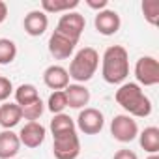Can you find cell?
<instances>
[{
  "instance_id": "cell-21",
  "label": "cell",
  "mask_w": 159,
  "mask_h": 159,
  "mask_svg": "<svg viewBox=\"0 0 159 159\" xmlns=\"http://www.w3.org/2000/svg\"><path fill=\"white\" fill-rule=\"evenodd\" d=\"M17 56V45L15 41L8 38H0V66H8Z\"/></svg>"
},
{
  "instance_id": "cell-4",
  "label": "cell",
  "mask_w": 159,
  "mask_h": 159,
  "mask_svg": "<svg viewBox=\"0 0 159 159\" xmlns=\"http://www.w3.org/2000/svg\"><path fill=\"white\" fill-rule=\"evenodd\" d=\"M52 153L56 159H77L81 153V140L77 131L52 137Z\"/></svg>"
},
{
  "instance_id": "cell-17",
  "label": "cell",
  "mask_w": 159,
  "mask_h": 159,
  "mask_svg": "<svg viewBox=\"0 0 159 159\" xmlns=\"http://www.w3.org/2000/svg\"><path fill=\"white\" fill-rule=\"evenodd\" d=\"M139 144L144 152H148L150 155L152 153H157L159 152V129L155 125H150V127H144L140 133H139Z\"/></svg>"
},
{
  "instance_id": "cell-28",
  "label": "cell",
  "mask_w": 159,
  "mask_h": 159,
  "mask_svg": "<svg viewBox=\"0 0 159 159\" xmlns=\"http://www.w3.org/2000/svg\"><path fill=\"white\" fill-rule=\"evenodd\" d=\"M6 17H8V6L4 0H0V25L6 21Z\"/></svg>"
},
{
  "instance_id": "cell-10",
  "label": "cell",
  "mask_w": 159,
  "mask_h": 159,
  "mask_svg": "<svg viewBox=\"0 0 159 159\" xmlns=\"http://www.w3.org/2000/svg\"><path fill=\"white\" fill-rule=\"evenodd\" d=\"M94 26L101 36H114L122 26V19H120L118 11L107 8L103 11H98V15L94 19Z\"/></svg>"
},
{
  "instance_id": "cell-20",
  "label": "cell",
  "mask_w": 159,
  "mask_h": 159,
  "mask_svg": "<svg viewBox=\"0 0 159 159\" xmlns=\"http://www.w3.org/2000/svg\"><path fill=\"white\" fill-rule=\"evenodd\" d=\"M38 99H39V92H38V88L34 84H21V86H17V90H15V103L19 107H26V105H30V103H34Z\"/></svg>"
},
{
  "instance_id": "cell-14",
  "label": "cell",
  "mask_w": 159,
  "mask_h": 159,
  "mask_svg": "<svg viewBox=\"0 0 159 159\" xmlns=\"http://www.w3.org/2000/svg\"><path fill=\"white\" fill-rule=\"evenodd\" d=\"M66 99H67V107L69 109H79L83 111L86 109V105L90 103V90L84 84H67L64 88Z\"/></svg>"
},
{
  "instance_id": "cell-3",
  "label": "cell",
  "mask_w": 159,
  "mask_h": 159,
  "mask_svg": "<svg viewBox=\"0 0 159 159\" xmlns=\"http://www.w3.org/2000/svg\"><path fill=\"white\" fill-rule=\"evenodd\" d=\"M98 67H99V52L94 47H83L81 51L75 52L67 73L69 79H73L77 84H84L96 75Z\"/></svg>"
},
{
  "instance_id": "cell-18",
  "label": "cell",
  "mask_w": 159,
  "mask_h": 159,
  "mask_svg": "<svg viewBox=\"0 0 159 159\" xmlns=\"http://www.w3.org/2000/svg\"><path fill=\"white\" fill-rule=\"evenodd\" d=\"M52 137H58V135H64V133H69V131H77L75 127V120L66 114V112H60V114H54L52 120H51V125H49Z\"/></svg>"
},
{
  "instance_id": "cell-26",
  "label": "cell",
  "mask_w": 159,
  "mask_h": 159,
  "mask_svg": "<svg viewBox=\"0 0 159 159\" xmlns=\"http://www.w3.org/2000/svg\"><path fill=\"white\" fill-rule=\"evenodd\" d=\"M112 159H139V157H137V153H135L133 150L122 148V150H118V152L114 153V157H112Z\"/></svg>"
},
{
  "instance_id": "cell-9",
  "label": "cell",
  "mask_w": 159,
  "mask_h": 159,
  "mask_svg": "<svg viewBox=\"0 0 159 159\" xmlns=\"http://www.w3.org/2000/svg\"><path fill=\"white\" fill-rule=\"evenodd\" d=\"M84 26H86L84 15H81L79 11H67V13H64L58 19L56 30H60L66 36H69V38H73V39L79 41L81 36H83V32H84Z\"/></svg>"
},
{
  "instance_id": "cell-29",
  "label": "cell",
  "mask_w": 159,
  "mask_h": 159,
  "mask_svg": "<svg viewBox=\"0 0 159 159\" xmlns=\"http://www.w3.org/2000/svg\"><path fill=\"white\" fill-rule=\"evenodd\" d=\"M146 159H159V155H157V153H152V155H148Z\"/></svg>"
},
{
  "instance_id": "cell-13",
  "label": "cell",
  "mask_w": 159,
  "mask_h": 159,
  "mask_svg": "<svg viewBox=\"0 0 159 159\" xmlns=\"http://www.w3.org/2000/svg\"><path fill=\"white\" fill-rule=\"evenodd\" d=\"M43 83H45L47 88H51L54 92L64 90L69 84V73H67L66 67H62L58 64H52L43 71Z\"/></svg>"
},
{
  "instance_id": "cell-7",
  "label": "cell",
  "mask_w": 159,
  "mask_h": 159,
  "mask_svg": "<svg viewBox=\"0 0 159 159\" xmlns=\"http://www.w3.org/2000/svg\"><path fill=\"white\" fill-rule=\"evenodd\" d=\"M105 125V116L99 109L94 107H86L79 112L75 127H79V131H83L84 135H98Z\"/></svg>"
},
{
  "instance_id": "cell-16",
  "label": "cell",
  "mask_w": 159,
  "mask_h": 159,
  "mask_svg": "<svg viewBox=\"0 0 159 159\" xmlns=\"http://www.w3.org/2000/svg\"><path fill=\"white\" fill-rule=\"evenodd\" d=\"M23 120L21 107L17 103H4L0 105V125L4 129H13Z\"/></svg>"
},
{
  "instance_id": "cell-11",
  "label": "cell",
  "mask_w": 159,
  "mask_h": 159,
  "mask_svg": "<svg viewBox=\"0 0 159 159\" xmlns=\"http://www.w3.org/2000/svg\"><path fill=\"white\" fill-rule=\"evenodd\" d=\"M45 135H47V129L39 122H26L19 131V140H21V146L39 148L45 140Z\"/></svg>"
},
{
  "instance_id": "cell-23",
  "label": "cell",
  "mask_w": 159,
  "mask_h": 159,
  "mask_svg": "<svg viewBox=\"0 0 159 159\" xmlns=\"http://www.w3.org/2000/svg\"><path fill=\"white\" fill-rule=\"evenodd\" d=\"M43 111H45V103L41 101V98H39L38 101H34V103L26 105V107H21L23 118H25V120H28V122H38V120L41 118Z\"/></svg>"
},
{
  "instance_id": "cell-5",
  "label": "cell",
  "mask_w": 159,
  "mask_h": 159,
  "mask_svg": "<svg viewBox=\"0 0 159 159\" xmlns=\"http://www.w3.org/2000/svg\"><path fill=\"white\" fill-rule=\"evenodd\" d=\"M111 135L118 142H131L139 137V125L137 120H133L129 114H116L111 120Z\"/></svg>"
},
{
  "instance_id": "cell-25",
  "label": "cell",
  "mask_w": 159,
  "mask_h": 159,
  "mask_svg": "<svg viewBox=\"0 0 159 159\" xmlns=\"http://www.w3.org/2000/svg\"><path fill=\"white\" fill-rule=\"evenodd\" d=\"M13 92V84L8 77H2L0 75V101H6Z\"/></svg>"
},
{
  "instance_id": "cell-1",
  "label": "cell",
  "mask_w": 159,
  "mask_h": 159,
  "mask_svg": "<svg viewBox=\"0 0 159 159\" xmlns=\"http://www.w3.org/2000/svg\"><path fill=\"white\" fill-rule=\"evenodd\" d=\"M101 77L107 84H124L129 77V54L122 45H111L101 58Z\"/></svg>"
},
{
  "instance_id": "cell-2",
  "label": "cell",
  "mask_w": 159,
  "mask_h": 159,
  "mask_svg": "<svg viewBox=\"0 0 159 159\" xmlns=\"http://www.w3.org/2000/svg\"><path fill=\"white\" fill-rule=\"evenodd\" d=\"M116 103L133 118H146L152 114V101L137 83H124L114 94Z\"/></svg>"
},
{
  "instance_id": "cell-27",
  "label": "cell",
  "mask_w": 159,
  "mask_h": 159,
  "mask_svg": "<svg viewBox=\"0 0 159 159\" xmlns=\"http://www.w3.org/2000/svg\"><path fill=\"white\" fill-rule=\"evenodd\" d=\"M86 4H88V8H92V10H98V11H103V10H107V0H86Z\"/></svg>"
},
{
  "instance_id": "cell-8",
  "label": "cell",
  "mask_w": 159,
  "mask_h": 159,
  "mask_svg": "<svg viewBox=\"0 0 159 159\" xmlns=\"http://www.w3.org/2000/svg\"><path fill=\"white\" fill-rule=\"evenodd\" d=\"M77 43H79L77 39H73V38H69L64 32L54 28V32L49 38V52L54 60H67L75 52Z\"/></svg>"
},
{
  "instance_id": "cell-6",
  "label": "cell",
  "mask_w": 159,
  "mask_h": 159,
  "mask_svg": "<svg viewBox=\"0 0 159 159\" xmlns=\"http://www.w3.org/2000/svg\"><path fill=\"white\" fill-rule=\"evenodd\" d=\"M135 79L139 86L159 84V62L153 56H140L135 64Z\"/></svg>"
},
{
  "instance_id": "cell-24",
  "label": "cell",
  "mask_w": 159,
  "mask_h": 159,
  "mask_svg": "<svg viewBox=\"0 0 159 159\" xmlns=\"http://www.w3.org/2000/svg\"><path fill=\"white\" fill-rule=\"evenodd\" d=\"M142 13H144V19L155 26L159 23V0H144L142 2Z\"/></svg>"
},
{
  "instance_id": "cell-19",
  "label": "cell",
  "mask_w": 159,
  "mask_h": 159,
  "mask_svg": "<svg viewBox=\"0 0 159 159\" xmlns=\"http://www.w3.org/2000/svg\"><path fill=\"white\" fill-rule=\"evenodd\" d=\"M79 0H41V11L45 13H67L75 11Z\"/></svg>"
},
{
  "instance_id": "cell-22",
  "label": "cell",
  "mask_w": 159,
  "mask_h": 159,
  "mask_svg": "<svg viewBox=\"0 0 159 159\" xmlns=\"http://www.w3.org/2000/svg\"><path fill=\"white\" fill-rule=\"evenodd\" d=\"M67 107V99H66V94L64 90H56L49 96V101H47V109L52 112V114H60L64 112V109Z\"/></svg>"
},
{
  "instance_id": "cell-15",
  "label": "cell",
  "mask_w": 159,
  "mask_h": 159,
  "mask_svg": "<svg viewBox=\"0 0 159 159\" xmlns=\"http://www.w3.org/2000/svg\"><path fill=\"white\" fill-rule=\"evenodd\" d=\"M21 150L19 135L11 129L0 131V159H15V155Z\"/></svg>"
},
{
  "instance_id": "cell-12",
  "label": "cell",
  "mask_w": 159,
  "mask_h": 159,
  "mask_svg": "<svg viewBox=\"0 0 159 159\" xmlns=\"http://www.w3.org/2000/svg\"><path fill=\"white\" fill-rule=\"evenodd\" d=\"M23 26H25V32L32 38H39L45 34V30L49 28V17L45 11L41 10H32L25 15V21H23Z\"/></svg>"
}]
</instances>
